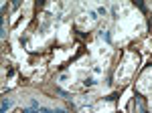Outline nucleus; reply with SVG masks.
Returning <instances> with one entry per match:
<instances>
[{
	"instance_id": "nucleus-1",
	"label": "nucleus",
	"mask_w": 152,
	"mask_h": 113,
	"mask_svg": "<svg viewBox=\"0 0 152 113\" xmlns=\"http://www.w3.org/2000/svg\"><path fill=\"white\" fill-rule=\"evenodd\" d=\"M24 113H67V111H63V109H57V111H53V109H45V107H39V103H37V101H33V103H31V107L24 109Z\"/></svg>"
},
{
	"instance_id": "nucleus-2",
	"label": "nucleus",
	"mask_w": 152,
	"mask_h": 113,
	"mask_svg": "<svg viewBox=\"0 0 152 113\" xmlns=\"http://www.w3.org/2000/svg\"><path fill=\"white\" fill-rule=\"evenodd\" d=\"M10 107H12V99H6V97H4V99H2V105H0V113H6Z\"/></svg>"
},
{
	"instance_id": "nucleus-3",
	"label": "nucleus",
	"mask_w": 152,
	"mask_h": 113,
	"mask_svg": "<svg viewBox=\"0 0 152 113\" xmlns=\"http://www.w3.org/2000/svg\"><path fill=\"white\" fill-rule=\"evenodd\" d=\"M136 105H138V109H140V113H148V109L144 107V101H142L140 97H136Z\"/></svg>"
}]
</instances>
